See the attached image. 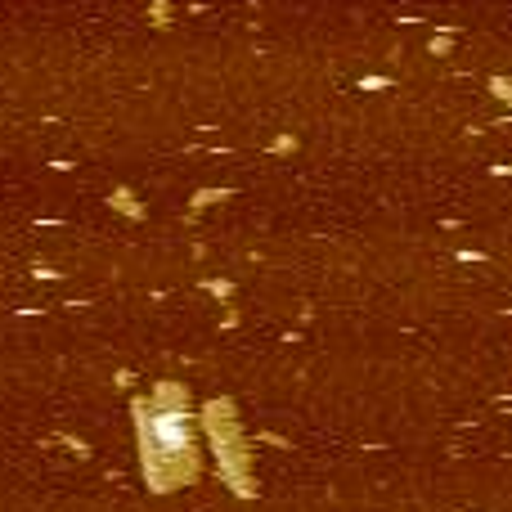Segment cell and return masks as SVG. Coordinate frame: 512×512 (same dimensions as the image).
Segmentation results:
<instances>
[{
  "label": "cell",
  "mask_w": 512,
  "mask_h": 512,
  "mask_svg": "<svg viewBox=\"0 0 512 512\" xmlns=\"http://www.w3.org/2000/svg\"><path fill=\"white\" fill-rule=\"evenodd\" d=\"M149 441H153V450L158 454H180L185 450V441H189L185 414H158L149 423Z\"/></svg>",
  "instance_id": "1"
}]
</instances>
